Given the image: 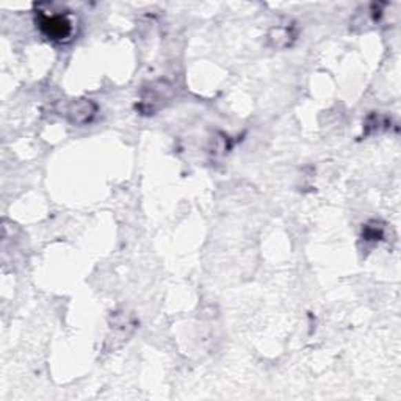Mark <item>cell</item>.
<instances>
[{
  "label": "cell",
  "instance_id": "cell-3",
  "mask_svg": "<svg viewBox=\"0 0 401 401\" xmlns=\"http://www.w3.org/2000/svg\"><path fill=\"white\" fill-rule=\"evenodd\" d=\"M289 38H290L289 30H285V28H276V30H273L270 39L276 48H285V45H289Z\"/></svg>",
  "mask_w": 401,
  "mask_h": 401
},
{
  "label": "cell",
  "instance_id": "cell-1",
  "mask_svg": "<svg viewBox=\"0 0 401 401\" xmlns=\"http://www.w3.org/2000/svg\"><path fill=\"white\" fill-rule=\"evenodd\" d=\"M39 28L49 39L63 41L71 35L72 24L65 14H48V11H41L39 14Z\"/></svg>",
  "mask_w": 401,
  "mask_h": 401
},
{
  "label": "cell",
  "instance_id": "cell-2",
  "mask_svg": "<svg viewBox=\"0 0 401 401\" xmlns=\"http://www.w3.org/2000/svg\"><path fill=\"white\" fill-rule=\"evenodd\" d=\"M96 104L90 99H79L74 101L68 108V118L72 124L83 125L90 123L96 114Z\"/></svg>",
  "mask_w": 401,
  "mask_h": 401
}]
</instances>
